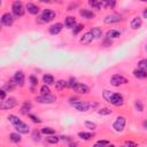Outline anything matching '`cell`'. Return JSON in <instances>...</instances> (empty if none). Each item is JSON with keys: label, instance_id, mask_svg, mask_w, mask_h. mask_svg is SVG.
Masks as SVG:
<instances>
[{"label": "cell", "instance_id": "6da1fadb", "mask_svg": "<svg viewBox=\"0 0 147 147\" xmlns=\"http://www.w3.org/2000/svg\"><path fill=\"white\" fill-rule=\"evenodd\" d=\"M69 87L71 90H74L75 92H78L80 94H88L90 93V87L83 83H78L75 79H70V82H68Z\"/></svg>", "mask_w": 147, "mask_h": 147}, {"label": "cell", "instance_id": "7a4b0ae2", "mask_svg": "<svg viewBox=\"0 0 147 147\" xmlns=\"http://www.w3.org/2000/svg\"><path fill=\"white\" fill-rule=\"evenodd\" d=\"M70 103L71 106L78 110V111H82V113H85L90 108H91V103L90 102H86V101H82V100H77V99H70Z\"/></svg>", "mask_w": 147, "mask_h": 147}, {"label": "cell", "instance_id": "3957f363", "mask_svg": "<svg viewBox=\"0 0 147 147\" xmlns=\"http://www.w3.org/2000/svg\"><path fill=\"white\" fill-rule=\"evenodd\" d=\"M24 11H25V8L21 1H14L11 3V14L15 17H22L24 15Z\"/></svg>", "mask_w": 147, "mask_h": 147}, {"label": "cell", "instance_id": "277c9868", "mask_svg": "<svg viewBox=\"0 0 147 147\" xmlns=\"http://www.w3.org/2000/svg\"><path fill=\"white\" fill-rule=\"evenodd\" d=\"M125 125H126V117L125 116H117L113 123V129L116 131V132H122L124 129H125Z\"/></svg>", "mask_w": 147, "mask_h": 147}, {"label": "cell", "instance_id": "5b68a950", "mask_svg": "<svg viewBox=\"0 0 147 147\" xmlns=\"http://www.w3.org/2000/svg\"><path fill=\"white\" fill-rule=\"evenodd\" d=\"M55 16H56V14H55V11H54L53 9L46 8V9H44V10L41 11V14H40V21L44 22V23H48V22L53 21V20L55 18Z\"/></svg>", "mask_w": 147, "mask_h": 147}, {"label": "cell", "instance_id": "8992f818", "mask_svg": "<svg viewBox=\"0 0 147 147\" xmlns=\"http://www.w3.org/2000/svg\"><path fill=\"white\" fill-rule=\"evenodd\" d=\"M125 84H127V79L122 75L116 74V75H113L110 78V85H113L115 87L121 86V85H125Z\"/></svg>", "mask_w": 147, "mask_h": 147}, {"label": "cell", "instance_id": "52a82bcc", "mask_svg": "<svg viewBox=\"0 0 147 147\" xmlns=\"http://www.w3.org/2000/svg\"><path fill=\"white\" fill-rule=\"evenodd\" d=\"M108 102L110 105L115 106V107H121L124 103V98H123V95L121 93H114L113 92V94H111V96H110Z\"/></svg>", "mask_w": 147, "mask_h": 147}, {"label": "cell", "instance_id": "ba28073f", "mask_svg": "<svg viewBox=\"0 0 147 147\" xmlns=\"http://www.w3.org/2000/svg\"><path fill=\"white\" fill-rule=\"evenodd\" d=\"M16 106H17V100L15 98H7L1 102L0 109L1 110H8V109H11Z\"/></svg>", "mask_w": 147, "mask_h": 147}, {"label": "cell", "instance_id": "9c48e42d", "mask_svg": "<svg viewBox=\"0 0 147 147\" xmlns=\"http://www.w3.org/2000/svg\"><path fill=\"white\" fill-rule=\"evenodd\" d=\"M36 101L38 103H41V105H49V103H53L56 101V96L55 95H38L36 96Z\"/></svg>", "mask_w": 147, "mask_h": 147}, {"label": "cell", "instance_id": "30bf717a", "mask_svg": "<svg viewBox=\"0 0 147 147\" xmlns=\"http://www.w3.org/2000/svg\"><path fill=\"white\" fill-rule=\"evenodd\" d=\"M0 21H1V24H2V25H5V26H10V25H13V23H14V15L10 14V13H3V14L1 15Z\"/></svg>", "mask_w": 147, "mask_h": 147}, {"label": "cell", "instance_id": "8fae6325", "mask_svg": "<svg viewBox=\"0 0 147 147\" xmlns=\"http://www.w3.org/2000/svg\"><path fill=\"white\" fill-rule=\"evenodd\" d=\"M13 79L15 80V83H16V85H17V86L22 87V86L24 85V82H25V76H24V72H23L22 70H17V71L14 74Z\"/></svg>", "mask_w": 147, "mask_h": 147}, {"label": "cell", "instance_id": "7c38bea8", "mask_svg": "<svg viewBox=\"0 0 147 147\" xmlns=\"http://www.w3.org/2000/svg\"><path fill=\"white\" fill-rule=\"evenodd\" d=\"M123 18L119 16V15H115V14H113V15H107L105 18H103V22L106 23V24H114V23H118V22H121Z\"/></svg>", "mask_w": 147, "mask_h": 147}, {"label": "cell", "instance_id": "4fadbf2b", "mask_svg": "<svg viewBox=\"0 0 147 147\" xmlns=\"http://www.w3.org/2000/svg\"><path fill=\"white\" fill-rule=\"evenodd\" d=\"M62 29H63V24L60 23V22H57V23H55V24H52V25L49 26L48 31H49L51 34L55 36V34H59V33L62 31Z\"/></svg>", "mask_w": 147, "mask_h": 147}, {"label": "cell", "instance_id": "5bb4252c", "mask_svg": "<svg viewBox=\"0 0 147 147\" xmlns=\"http://www.w3.org/2000/svg\"><path fill=\"white\" fill-rule=\"evenodd\" d=\"M93 40H94L93 34H92L91 32H86V33H84V34L80 37L79 42H80L82 45H88V44H91Z\"/></svg>", "mask_w": 147, "mask_h": 147}, {"label": "cell", "instance_id": "9a60e30c", "mask_svg": "<svg viewBox=\"0 0 147 147\" xmlns=\"http://www.w3.org/2000/svg\"><path fill=\"white\" fill-rule=\"evenodd\" d=\"M14 127H15V130H16L18 133H21V134H26V133H29V131H30L29 125H28V124H25L23 121H22L20 124L15 125Z\"/></svg>", "mask_w": 147, "mask_h": 147}, {"label": "cell", "instance_id": "2e32d148", "mask_svg": "<svg viewBox=\"0 0 147 147\" xmlns=\"http://www.w3.org/2000/svg\"><path fill=\"white\" fill-rule=\"evenodd\" d=\"M141 25H142V20H141L139 16L133 17L132 21H131V23H130V26H131L133 30H138V29H140Z\"/></svg>", "mask_w": 147, "mask_h": 147}, {"label": "cell", "instance_id": "e0dca14e", "mask_svg": "<svg viewBox=\"0 0 147 147\" xmlns=\"http://www.w3.org/2000/svg\"><path fill=\"white\" fill-rule=\"evenodd\" d=\"M25 9H26L28 13H30L31 15H37V14L39 13V7H38L37 5H34V3H32V2L26 3Z\"/></svg>", "mask_w": 147, "mask_h": 147}, {"label": "cell", "instance_id": "ac0fdd59", "mask_svg": "<svg viewBox=\"0 0 147 147\" xmlns=\"http://www.w3.org/2000/svg\"><path fill=\"white\" fill-rule=\"evenodd\" d=\"M64 25H65L68 29H74V28L77 25L76 18H75L74 16H68V17H65V21H64Z\"/></svg>", "mask_w": 147, "mask_h": 147}, {"label": "cell", "instance_id": "d6986e66", "mask_svg": "<svg viewBox=\"0 0 147 147\" xmlns=\"http://www.w3.org/2000/svg\"><path fill=\"white\" fill-rule=\"evenodd\" d=\"M79 14H80V16H83V17L86 18V20H92V18L94 17V13H93L91 9H85V8H83V9L79 10Z\"/></svg>", "mask_w": 147, "mask_h": 147}, {"label": "cell", "instance_id": "ffe728a7", "mask_svg": "<svg viewBox=\"0 0 147 147\" xmlns=\"http://www.w3.org/2000/svg\"><path fill=\"white\" fill-rule=\"evenodd\" d=\"M42 82L45 83V85H52V84H55V78L52 74H45L42 76Z\"/></svg>", "mask_w": 147, "mask_h": 147}, {"label": "cell", "instance_id": "44dd1931", "mask_svg": "<svg viewBox=\"0 0 147 147\" xmlns=\"http://www.w3.org/2000/svg\"><path fill=\"white\" fill-rule=\"evenodd\" d=\"M133 76L136 77V78H139V79H146L147 78V71H145V70H141V69H134L133 70Z\"/></svg>", "mask_w": 147, "mask_h": 147}, {"label": "cell", "instance_id": "7402d4cb", "mask_svg": "<svg viewBox=\"0 0 147 147\" xmlns=\"http://www.w3.org/2000/svg\"><path fill=\"white\" fill-rule=\"evenodd\" d=\"M107 38H109V39H116V38H119L121 37V32L118 31V30H116V29H111V30H109L108 32H107Z\"/></svg>", "mask_w": 147, "mask_h": 147}, {"label": "cell", "instance_id": "603a6c76", "mask_svg": "<svg viewBox=\"0 0 147 147\" xmlns=\"http://www.w3.org/2000/svg\"><path fill=\"white\" fill-rule=\"evenodd\" d=\"M15 86H17V85H16L15 80L11 78V79H9V80L3 85V90H5L6 92H7V91H8V92H10V91H13V90L15 88Z\"/></svg>", "mask_w": 147, "mask_h": 147}, {"label": "cell", "instance_id": "cb8c5ba5", "mask_svg": "<svg viewBox=\"0 0 147 147\" xmlns=\"http://www.w3.org/2000/svg\"><path fill=\"white\" fill-rule=\"evenodd\" d=\"M88 5L92 7V8H94V9H100V8H102V7H105V2H102V1H98V0H90L88 1Z\"/></svg>", "mask_w": 147, "mask_h": 147}, {"label": "cell", "instance_id": "d4e9b609", "mask_svg": "<svg viewBox=\"0 0 147 147\" xmlns=\"http://www.w3.org/2000/svg\"><path fill=\"white\" fill-rule=\"evenodd\" d=\"M78 137L82 139V140H85V141H88L93 138V133L91 132H85V131H80L78 132Z\"/></svg>", "mask_w": 147, "mask_h": 147}, {"label": "cell", "instance_id": "484cf974", "mask_svg": "<svg viewBox=\"0 0 147 147\" xmlns=\"http://www.w3.org/2000/svg\"><path fill=\"white\" fill-rule=\"evenodd\" d=\"M9 140L11 142H15V144H18L22 141V138H21V133L18 132H13L9 134Z\"/></svg>", "mask_w": 147, "mask_h": 147}, {"label": "cell", "instance_id": "4316f807", "mask_svg": "<svg viewBox=\"0 0 147 147\" xmlns=\"http://www.w3.org/2000/svg\"><path fill=\"white\" fill-rule=\"evenodd\" d=\"M65 87H69V84H68L67 80L60 79V80L55 82V88H56V90L60 91V90H63V88H65Z\"/></svg>", "mask_w": 147, "mask_h": 147}, {"label": "cell", "instance_id": "83f0119b", "mask_svg": "<svg viewBox=\"0 0 147 147\" xmlns=\"http://www.w3.org/2000/svg\"><path fill=\"white\" fill-rule=\"evenodd\" d=\"M90 32L93 34L94 39H100V38L102 37V30H101V28L95 26V28H93V29H92Z\"/></svg>", "mask_w": 147, "mask_h": 147}, {"label": "cell", "instance_id": "f1b7e54d", "mask_svg": "<svg viewBox=\"0 0 147 147\" xmlns=\"http://www.w3.org/2000/svg\"><path fill=\"white\" fill-rule=\"evenodd\" d=\"M31 109H32V105H31L30 102H23V105H22V107H21V111H22L23 114H26V115H28V113H29Z\"/></svg>", "mask_w": 147, "mask_h": 147}, {"label": "cell", "instance_id": "f546056e", "mask_svg": "<svg viewBox=\"0 0 147 147\" xmlns=\"http://www.w3.org/2000/svg\"><path fill=\"white\" fill-rule=\"evenodd\" d=\"M8 121H9L14 126L17 125V124H20V123L22 122V119H20V117L16 116V115H9V116H8Z\"/></svg>", "mask_w": 147, "mask_h": 147}, {"label": "cell", "instance_id": "4dcf8cb0", "mask_svg": "<svg viewBox=\"0 0 147 147\" xmlns=\"http://www.w3.org/2000/svg\"><path fill=\"white\" fill-rule=\"evenodd\" d=\"M40 131H41L42 134H46V136H53V134L55 133V130H54L53 127H49V126H45V127H42Z\"/></svg>", "mask_w": 147, "mask_h": 147}, {"label": "cell", "instance_id": "1f68e13d", "mask_svg": "<svg viewBox=\"0 0 147 147\" xmlns=\"http://www.w3.org/2000/svg\"><path fill=\"white\" fill-rule=\"evenodd\" d=\"M41 131H37V130H34V131H32V134H31V137H32V140L33 141H40L41 140Z\"/></svg>", "mask_w": 147, "mask_h": 147}, {"label": "cell", "instance_id": "d6a6232c", "mask_svg": "<svg viewBox=\"0 0 147 147\" xmlns=\"http://www.w3.org/2000/svg\"><path fill=\"white\" fill-rule=\"evenodd\" d=\"M46 140H47V142H48V144H54V145H55V144H57L61 139H60V137H57V136H54V134H53V136H48V137L46 138Z\"/></svg>", "mask_w": 147, "mask_h": 147}, {"label": "cell", "instance_id": "836d02e7", "mask_svg": "<svg viewBox=\"0 0 147 147\" xmlns=\"http://www.w3.org/2000/svg\"><path fill=\"white\" fill-rule=\"evenodd\" d=\"M40 94H41V95H49V94H51V88H49V86L44 84V85L40 87Z\"/></svg>", "mask_w": 147, "mask_h": 147}, {"label": "cell", "instance_id": "e575fe53", "mask_svg": "<svg viewBox=\"0 0 147 147\" xmlns=\"http://www.w3.org/2000/svg\"><path fill=\"white\" fill-rule=\"evenodd\" d=\"M111 110L109 108H101L98 110V114L101 115V116H108V115H111Z\"/></svg>", "mask_w": 147, "mask_h": 147}, {"label": "cell", "instance_id": "d590c367", "mask_svg": "<svg viewBox=\"0 0 147 147\" xmlns=\"http://www.w3.org/2000/svg\"><path fill=\"white\" fill-rule=\"evenodd\" d=\"M138 68L141 69V70H145L147 71V59H142L138 62Z\"/></svg>", "mask_w": 147, "mask_h": 147}, {"label": "cell", "instance_id": "8d00e7d4", "mask_svg": "<svg viewBox=\"0 0 147 147\" xmlns=\"http://www.w3.org/2000/svg\"><path fill=\"white\" fill-rule=\"evenodd\" d=\"M83 29H84V24H77V25H76V26L72 29V34H74V36L78 34V33H79V32H80Z\"/></svg>", "mask_w": 147, "mask_h": 147}, {"label": "cell", "instance_id": "74e56055", "mask_svg": "<svg viewBox=\"0 0 147 147\" xmlns=\"http://www.w3.org/2000/svg\"><path fill=\"white\" fill-rule=\"evenodd\" d=\"M85 126H86V129H88V130H95L96 129V124L94 123V122H91V121H85Z\"/></svg>", "mask_w": 147, "mask_h": 147}, {"label": "cell", "instance_id": "f35d334b", "mask_svg": "<svg viewBox=\"0 0 147 147\" xmlns=\"http://www.w3.org/2000/svg\"><path fill=\"white\" fill-rule=\"evenodd\" d=\"M28 116H29V118H30V119H31L33 123H36V124H40V123L42 122V121H41V119H40L38 116H36V115H33V114H29Z\"/></svg>", "mask_w": 147, "mask_h": 147}, {"label": "cell", "instance_id": "ab89813d", "mask_svg": "<svg viewBox=\"0 0 147 147\" xmlns=\"http://www.w3.org/2000/svg\"><path fill=\"white\" fill-rule=\"evenodd\" d=\"M29 82H30V84H31L32 87L38 85V78H37L34 75H31V76L29 77Z\"/></svg>", "mask_w": 147, "mask_h": 147}, {"label": "cell", "instance_id": "60d3db41", "mask_svg": "<svg viewBox=\"0 0 147 147\" xmlns=\"http://www.w3.org/2000/svg\"><path fill=\"white\" fill-rule=\"evenodd\" d=\"M111 94H113V92H111V91L105 90V91H103V94H102V95H103V99H105V100H106V101L108 102V101H109V99H110V96H111Z\"/></svg>", "mask_w": 147, "mask_h": 147}, {"label": "cell", "instance_id": "b9f144b4", "mask_svg": "<svg viewBox=\"0 0 147 147\" xmlns=\"http://www.w3.org/2000/svg\"><path fill=\"white\" fill-rule=\"evenodd\" d=\"M134 106H136V109H137L138 111H144V106H142V103H141L140 100H137V101L134 102Z\"/></svg>", "mask_w": 147, "mask_h": 147}, {"label": "cell", "instance_id": "7bdbcfd3", "mask_svg": "<svg viewBox=\"0 0 147 147\" xmlns=\"http://www.w3.org/2000/svg\"><path fill=\"white\" fill-rule=\"evenodd\" d=\"M116 6V2L115 1H105V7L106 8H114Z\"/></svg>", "mask_w": 147, "mask_h": 147}, {"label": "cell", "instance_id": "ee69618b", "mask_svg": "<svg viewBox=\"0 0 147 147\" xmlns=\"http://www.w3.org/2000/svg\"><path fill=\"white\" fill-rule=\"evenodd\" d=\"M60 139L63 140V141H67V142H72L74 141V139L71 137H68V136H61Z\"/></svg>", "mask_w": 147, "mask_h": 147}, {"label": "cell", "instance_id": "f6af8a7d", "mask_svg": "<svg viewBox=\"0 0 147 147\" xmlns=\"http://www.w3.org/2000/svg\"><path fill=\"white\" fill-rule=\"evenodd\" d=\"M124 146H126V147H138V145H137L136 142L131 141V140H126V141H125V145H124Z\"/></svg>", "mask_w": 147, "mask_h": 147}, {"label": "cell", "instance_id": "bcb514c9", "mask_svg": "<svg viewBox=\"0 0 147 147\" xmlns=\"http://www.w3.org/2000/svg\"><path fill=\"white\" fill-rule=\"evenodd\" d=\"M0 98H1V100H2V101L6 99V91H5L3 88L0 91Z\"/></svg>", "mask_w": 147, "mask_h": 147}, {"label": "cell", "instance_id": "7dc6e473", "mask_svg": "<svg viewBox=\"0 0 147 147\" xmlns=\"http://www.w3.org/2000/svg\"><path fill=\"white\" fill-rule=\"evenodd\" d=\"M96 142H99V144H101V145H105V146H108V145L110 144L108 140H98Z\"/></svg>", "mask_w": 147, "mask_h": 147}, {"label": "cell", "instance_id": "c3c4849f", "mask_svg": "<svg viewBox=\"0 0 147 147\" xmlns=\"http://www.w3.org/2000/svg\"><path fill=\"white\" fill-rule=\"evenodd\" d=\"M77 6H78V3H71V5L68 7V9H67V10H74L72 8H75V7H77Z\"/></svg>", "mask_w": 147, "mask_h": 147}, {"label": "cell", "instance_id": "681fc988", "mask_svg": "<svg viewBox=\"0 0 147 147\" xmlns=\"http://www.w3.org/2000/svg\"><path fill=\"white\" fill-rule=\"evenodd\" d=\"M93 147H107V146H105V145H101V144H99V142H95V144L93 145Z\"/></svg>", "mask_w": 147, "mask_h": 147}, {"label": "cell", "instance_id": "f907efd6", "mask_svg": "<svg viewBox=\"0 0 147 147\" xmlns=\"http://www.w3.org/2000/svg\"><path fill=\"white\" fill-rule=\"evenodd\" d=\"M142 127H144V129H146V130H147V119H145V121H144V122H142Z\"/></svg>", "mask_w": 147, "mask_h": 147}, {"label": "cell", "instance_id": "816d5d0a", "mask_svg": "<svg viewBox=\"0 0 147 147\" xmlns=\"http://www.w3.org/2000/svg\"><path fill=\"white\" fill-rule=\"evenodd\" d=\"M142 16H144V18H147V8L144 9V11H142Z\"/></svg>", "mask_w": 147, "mask_h": 147}, {"label": "cell", "instance_id": "f5cc1de1", "mask_svg": "<svg viewBox=\"0 0 147 147\" xmlns=\"http://www.w3.org/2000/svg\"><path fill=\"white\" fill-rule=\"evenodd\" d=\"M107 147H116V146H115V145H113V144H109Z\"/></svg>", "mask_w": 147, "mask_h": 147}, {"label": "cell", "instance_id": "db71d44e", "mask_svg": "<svg viewBox=\"0 0 147 147\" xmlns=\"http://www.w3.org/2000/svg\"><path fill=\"white\" fill-rule=\"evenodd\" d=\"M146 51H147V46H146Z\"/></svg>", "mask_w": 147, "mask_h": 147}, {"label": "cell", "instance_id": "11a10c76", "mask_svg": "<svg viewBox=\"0 0 147 147\" xmlns=\"http://www.w3.org/2000/svg\"><path fill=\"white\" fill-rule=\"evenodd\" d=\"M123 147H126V146H123Z\"/></svg>", "mask_w": 147, "mask_h": 147}]
</instances>
